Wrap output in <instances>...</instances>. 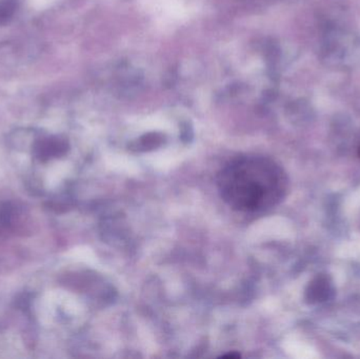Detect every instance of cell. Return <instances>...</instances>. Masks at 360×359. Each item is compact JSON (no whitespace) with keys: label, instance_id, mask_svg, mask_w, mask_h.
<instances>
[{"label":"cell","instance_id":"2","mask_svg":"<svg viewBox=\"0 0 360 359\" xmlns=\"http://www.w3.org/2000/svg\"><path fill=\"white\" fill-rule=\"evenodd\" d=\"M13 12V4L10 0L0 1V21L8 18Z\"/></svg>","mask_w":360,"mask_h":359},{"label":"cell","instance_id":"3","mask_svg":"<svg viewBox=\"0 0 360 359\" xmlns=\"http://www.w3.org/2000/svg\"><path fill=\"white\" fill-rule=\"evenodd\" d=\"M224 358H240V354H226V355H224Z\"/></svg>","mask_w":360,"mask_h":359},{"label":"cell","instance_id":"1","mask_svg":"<svg viewBox=\"0 0 360 359\" xmlns=\"http://www.w3.org/2000/svg\"><path fill=\"white\" fill-rule=\"evenodd\" d=\"M224 202L238 212L255 213L279 204L287 192V176L270 158L243 155L233 158L217 174Z\"/></svg>","mask_w":360,"mask_h":359}]
</instances>
